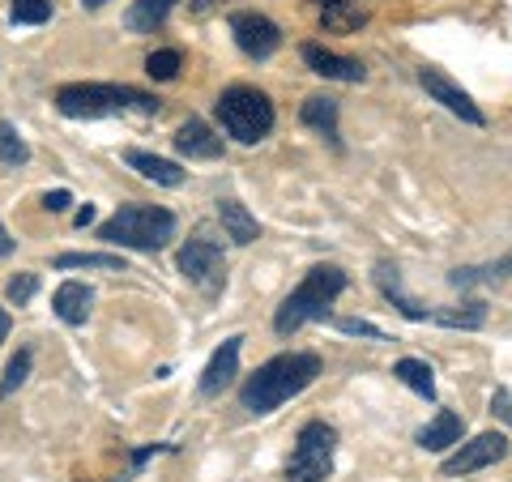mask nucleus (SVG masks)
<instances>
[{
    "label": "nucleus",
    "instance_id": "obj_1",
    "mask_svg": "<svg viewBox=\"0 0 512 482\" xmlns=\"http://www.w3.org/2000/svg\"><path fill=\"white\" fill-rule=\"evenodd\" d=\"M316 376H320V359L308 355V350L278 355V359H269L265 367H256V372L244 380V389H239V406H244L248 414H274L282 401L299 397Z\"/></svg>",
    "mask_w": 512,
    "mask_h": 482
},
{
    "label": "nucleus",
    "instance_id": "obj_2",
    "mask_svg": "<svg viewBox=\"0 0 512 482\" xmlns=\"http://www.w3.org/2000/svg\"><path fill=\"white\" fill-rule=\"evenodd\" d=\"M99 239L111 248L158 252L175 239V214L163 210V205H120L99 227Z\"/></svg>",
    "mask_w": 512,
    "mask_h": 482
},
{
    "label": "nucleus",
    "instance_id": "obj_3",
    "mask_svg": "<svg viewBox=\"0 0 512 482\" xmlns=\"http://www.w3.org/2000/svg\"><path fill=\"white\" fill-rule=\"evenodd\" d=\"M56 107L60 116L69 120H99V116H124V111H141V116H158V103L154 94L146 90H133V86H64L56 94Z\"/></svg>",
    "mask_w": 512,
    "mask_h": 482
},
{
    "label": "nucleus",
    "instance_id": "obj_4",
    "mask_svg": "<svg viewBox=\"0 0 512 482\" xmlns=\"http://www.w3.org/2000/svg\"><path fill=\"white\" fill-rule=\"evenodd\" d=\"M342 291H346V273L338 265L308 269V278H303L295 291L282 299V308L274 316V329L286 337V333H295L299 325H308V320H325L329 308H333V299H338Z\"/></svg>",
    "mask_w": 512,
    "mask_h": 482
},
{
    "label": "nucleus",
    "instance_id": "obj_5",
    "mask_svg": "<svg viewBox=\"0 0 512 482\" xmlns=\"http://www.w3.org/2000/svg\"><path fill=\"white\" fill-rule=\"evenodd\" d=\"M218 124L239 146H256L274 128V103L252 86H231L218 94Z\"/></svg>",
    "mask_w": 512,
    "mask_h": 482
},
{
    "label": "nucleus",
    "instance_id": "obj_6",
    "mask_svg": "<svg viewBox=\"0 0 512 482\" xmlns=\"http://www.w3.org/2000/svg\"><path fill=\"white\" fill-rule=\"evenodd\" d=\"M333 448H338V431L329 423H308L286 461V482H325L333 470Z\"/></svg>",
    "mask_w": 512,
    "mask_h": 482
},
{
    "label": "nucleus",
    "instance_id": "obj_7",
    "mask_svg": "<svg viewBox=\"0 0 512 482\" xmlns=\"http://www.w3.org/2000/svg\"><path fill=\"white\" fill-rule=\"evenodd\" d=\"M180 273L192 282V286H201L205 295H214L222 291V282H227V261H222V248L214 244V239H188V244L180 248Z\"/></svg>",
    "mask_w": 512,
    "mask_h": 482
},
{
    "label": "nucleus",
    "instance_id": "obj_8",
    "mask_svg": "<svg viewBox=\"0 0 512 482\" xmlns=\"http://www.w3.org/2000/svg\"><path fill=\"white\" fill-rule=\"evenodd\" d=\"M508 457V436L504 431H483L474 436L470 444H461L453 457H444V478H461V474H474V470H487V465L504 461Z\"/></svg>",
    "mask_w": 512,
    "mask_h": 482
},
{
    "label": "nucleus",
    "instance_id": "obj_9",
    "mask_svg": "<svg viewBox=\"0 0 512 482\" xmlns=\"http://www.w3.org/2000/svg\"><path fill=\"white\" fill-rule=\"evenodd\" d=\"M231 35H235V43H239V52L252 56V60H269V56H274L278 47H282L278 22H269L265 13H252V9L231 13Z\"/></svg>",
    "mask_w": 512,
    "mask_h": 482
},
{
    "label": "nucleus",
    "instance_id": "obj_10",
    "mask_svg": "<svg viewBox=\"0 0 512 482\" xmlns=\"http://www.w3.org/2000/svg\"><path fill=\"white\" fill-rule=\"evenodd\" d=\"M419 86H423L444 111H453L457 120H466V124H487V116L478 111V103H474L470 94L461 90L448 73H440V69H419Z\"/></svg>",
    "mask_w": 512,
    "mask_h": 482
},
{
    "label": "nucleus",
    "instance_id": "obj_11",
    "mask_svg": "<svg viewBox=\"0 0 512 482\" xmlns=\"http://www.w3.org/2000/svg\"><path fill=\"white\" fill-rule=\"evenodd\" d=\"M299 56H303V64H308L316 77H329V82H363V77H367V69L359 60L338 56V52H329V47H320V43H303Z\"/></svg>",
    "mask_w": 512,
    "mask_h": 482
},
{
    "label": "nucleus",
    "instance_id": "obj_12",
    "mask_svg": "<svg viewBox=\"0 0 512 482\" xmlns=\"http://www.w3.org/2000/svg\"><path fill=\"white\" fill-rule=\"evenodd\" d=\"M239 346H244V337H227V342L214 350L210 367L201 372V393L205 397H218L222 389H231L235 384V376H239Z\"/></svg>",
    "mask_w": 512,
    "mask_h": 482
},
{
    "label": "nucleus",
    "instance_id": "obj_13",
    "mask_svg": "<svg viewBox=\"0 0 512 482\" xmlns=\"http://www.w3.org/2000/svg\"><path fill=\"white\" fill-rule=\"evenodd\" d=\"M376 286H380L384 299H389L393 308L402 312L406 320H436V308H423V303H414V299L406 295V286H402V269H397V265L380 261V265H376Z\"/></svg>",
    "mask_w": 512,
    "mask_h": 482
},
{
    "label": "nucleus",
    "instance_id": "obj_14",
    "mask_svg": "<svg viewBox=\"0 0 512 482\" xmlns=\"http://www.w3.org/2000/svg\"><path fill=\"white\" fill-rule=\"evenodd\" d=\"M461 431H466V423H461V414L457 410H440L436 419H431L419 436V448H427V453H444V448H453L461 440Z\"/></svg>",
    "mask_w": 512,
    "mask_h": 482
},
{
    "label": "nucleus",
    "instance_id": "obj_15",
    "mask_svg": "<svg viewBox=\"0 0 512 482\" xmlns=\"http://www.w3.org/2000/svg\"><path fill=\"white\" fill-rule=\"evenodd\" d=\"M175 150L188 158H218L222 154V137H214L205 120H184L180 133H175Z\"/></svg>",
    "mask_w": 512,
    "mask_h": 482
},
{
    "label": "nucleus",
    "instance_id": "obj_16",
    "mask_svg": "<svg viewBox=\"0 0 512 482\" xmlns=\"http://www.w3.org/2000/svg\"><path fill=\"white\" fill-rule=\"evenodd\" d=\"M90 303H94V291L86 282H64L56 291V299H52V308H56V316L64 320V325H86Z\"/></svg>",
    "mask_w": 512,
    "mask_h": 482
},
{
    "label": "nucleus",
    "instance_id": "obj_17",
    "mask_svg": "<svg viewBox=\"0 0 512 482\" xmlns=\"http://www.w3.org/2000/svg\"><path fill=\"white\" fill-rule=\"evenodd\" d=\"M124 163L133 171H141L146 180H154V184H167V188L184 184V167L171 163V158H158V154H146V150H124Z\"/></svg>",
    "mask_w": 512,
    "mask_h": 482
},
{
    "label": "nucleus",
    "instance_id": "obj_18",
    "mask_svg": "<svg viewBox=\"0 0 512 482\" xmlns=\"http://www.w3.org/2000/svg\"><path fill=\"white\" fill-rule=\"evenodd\" d=\"M218 218H222V231H227V239H235V244H252L256 235H261V227H256V218L239 205L235 197L218 201Z\"/></svg>",
    "mask_w": 512,
    "mask_h": 482
},
{
    "label": "nucleus",
    "instance_id": "obj_19",
    "mask_svg": "<svg viewBox=\"0 0 512 482\" xmlns=\"http://www.w3.org/2000/svg\"><path fill=\"white\" fill-rule=\"evenodd\" d=\"M299 120L308 128H316V133H325L329 141H338V103L325 99V94H312V99L303 103Z\"/></svg>",
    "mask_w": 512,
    "mask_h": 482
},
{
    "label": "nucleus",
    "instance_id": "obj_20",
    "mask_svg": "<svg viewBox=\"0 0 512 482\" xmlns=\"http://www.w3.org/2000/svg\"><path fill=\"white\" fill-rule=\"evenodd\" d=\"M393 376L402 380L406 389L419 393V397L436 401V372H431V363H423V359H397L393 363Z\"/></svg>",
    "mask_w": 512,
    "mask_h": 482
},
{
    "label": "nucleus",
    "instance_id": "obj_21",
    "mask_svg": "<svg viewBox=\"0 0 512 482\" xmlns=\"http://www.w3.org/2000/svg\"><path fill=\"white\" fill-rule=\"evenodd\" d=\"M175 0H133V9H128V30H137V35H150L154 26H163L171 18Z\"/></svg>",
    "mask_w": 512,
    "mask_h": 482
},
{
    "label": "nucleus",
    "instance_id": "obj_22",
    "mask_svg": "<svg viewBox=\"0 0 512 482\" xmlns=\"http://www.w3.org/2000/svg\"><path fill=\"white\" fill-rule=\"evenodd\" d=\"M320 22H325V30H359L367 13L355 0H320Z\"/></svg>",
    "mask_w": 512,
    "mask_h": 482
},
{
    "label": "nucleus",
    "instance_id": "obj_23",
    "mask_svg": "<svg viewBox=\"0 0 512 482\" xmlns=\"http://www.w3.org/2000/svg\"><path fill=\"white\" fill-rule=\"evenodd\" d=\"M56 269H107V273H124V256H111V252H64V256H56Z\"/></svg>",
    "mask_w": 512,
    "mask_h": 482
},
{
    "label": "nucleus",
    "instance_id": "obj_24",
    "mask_svg": "<svg viewBox=\"0 0 512 482\" xmlns=\"http://www.w3.org/2000/svg\"><path fill=\"white\" fill-rule=\"evenodd\" d=\"M30 158V150H26V141L18 137V128H13L9 120H0V163L5 167H22Z\"/></svg>",
    "mask_w": 512,
    "mask_h": 482
},
{
    "label": "nucleus",
    "instance_id": "obj_25",
    "mask_svg": "<svg viewBox=\"0 0 512 482\" xmlns=\"http://www.w3.org/2000/svg\"><path fill=\"white\" fill-rule=\"evenodd\" d=\"M9 18L18 26H43L47 18H52V0H13Z\"/></svg>",
    "mask_w": 512,
    "mask_h": 482
},
{
    "label": "nucleus",
    "instance_id": "obj_26",
    "mask_svg": "<svg viewBox=\"0 0 512 482\" xmlns=\"http://www.w3.org/2000/svg\"><path fill=\"white\" fill-rule=\"evenodd\" d=\"M146 73L154 77V82H175V73H180V52H171V47L150 52L146 56Z\"/></svg>",
    "mask_w": 512,
    "mask_h": 482
},
{
    "label": "nucleus",
    "instance_id": "obj_27",
    "mask_svg": "<svg viewBox=\"0 0 512 482\" xmlns=\"http://www.w3.org/2000/svg\"><path fill=\"white\" fill-rule=\"evenodd\" d=\"M26 376H30V350H22V355L5 367V380H0V397H13V393H18L22 384H26Z\"/></svg>",
    "mask_w": 512,
    "mask_h": 482
},
{
    "label": "nucleus",
    "instance_id": "obj_28",
    "mask_svg": "<svg viewBox=\"0 0 512 482\" xmlns=\"http://www.w3.org/2000/svg\"><path fill=\"white\" fill-rule=\"evenodd\" d=\"M35 291H39V278H35V273H18V278L5 282V299L18 303V308H26V303L35 299Z\"/></svg>",
    "mask_w": 512,
    "mask_h": 482
},
{
    "label": "nucleus",
    "instance_id": "obj_29",
    "mask_svg": "<svg viewBox=\"0 0 512 482\" xmlns=\"http://www.w3.org/2000/svg\"><path fill=\"white\" fill-rule=\"evenodd\" d=\"M342 333H359V337H372V342H384V333L376 325H367V320H338Z\"/></svg>",
    "mask_w": 512,
    "mask_h": 482
},
{
    "label": "nucleus",
    "instance_id": "obj_30",
    "mask_svg": "<svg viewBox=\"0 0 512 482\" xmlns=\"http://www.w3.org/2000/svg\"><path fill=\"white\" fill-rule=\"evenodd\" d=\"M491 414H500V419L512 427V393L508 389H495L491 393Z\"/></svg>",
    "mask_w": 512,
    "mask_h": 482
},
{
    "label": "nucleus",
    "instance_id": "obj_31",
    "mask_svg": "<svg viewBox=\"0 0 512 482\" xmlns=\"http://www.w3.org/2000/svg\"><path fill=\"white\" fill-rule=\"evenodd\" d=\"M69 205H73V197H69L64 188H56V192H47V197H43V210H47V214H64Z\"/></svg>",
    "mask_w": 512,
    "mask_h": 482
},
{
    "label": "nucleus",
    "instance_id": "obj_32",
    "mask_svg": "<svg viewBox=\"0 0 512 482\" xmlns=\"http://www.w3.org/2000/svg\"><path fill=\"white\" fill-rule=\"evenodd\" d=\"M9 329H13V320H9V312H5V303H0V342L9 337Z\"/></svg>",
    "mask_w": 512,
    "mask_h": 482
},
{
    "label": "nucleus",
    "instance_id": "obj_33",
    "mask_svg": "<svg viewBox=\"0 0 512 482\" xmlns=\"http://www.w3.org/2000/svg\"><path fill=\"white\" fill-rule=\"evenodd\" d=\"M77 227H90V222H94V205H86V210H77Z\"/></svg>",
    "mask_w": 512,
    "mask_h": 482
},
{
    "label": "nucleus",
    "instance_id": "obj_34",
    "mask_svg": "<svg viewBox=\"0 0 512 482\" xmlns=\"http://www.w3.org/2000/svg\"><path fill=\"white\" fill-rule=\"evenodd\" d=\"M9 252H13V239H9L5 227H0V256H9Z\"/></svg>",
    "mask_w": 512,
    "mask_h": 482
},
{
    "label": "nucleus",
    "instance_id": "obj_35",
    "mask_svg": "<svg viewBox=\"0 0 512 482\" xmlns=\"http://www.w3.org/2000/svg\"><path fill=\"white\" fill-rule=\"evenodd\" d=\"M192 9H197V13H205V9H214V0H192Z\"/></svg>",
    "mask_w": 512,
    "mask_h": 482
},
{
    "label": "nucleus",
    "instance_id": "obj_36",
    "mask_svg": "<svg viewBox=\"0 0 512 482\" xmlns=\"http://www.w3.org/2000/svg\"><path fill=\"white\" fill-rule=\"evenodd\" d=\"M82 5H86V9H99V5H107V0H82Z\"/></svg>",
    "mask_w": 512,
    "mask_h": 482
}]
</instances>
